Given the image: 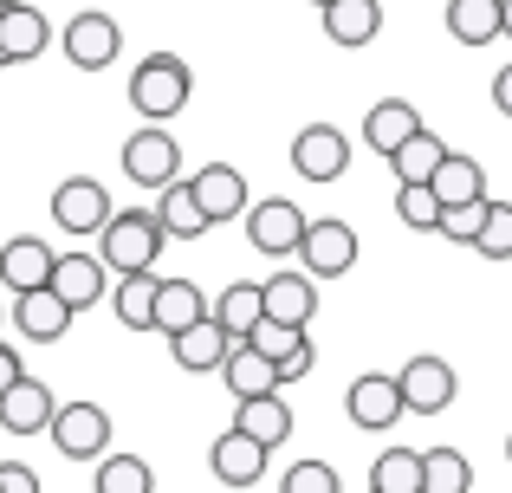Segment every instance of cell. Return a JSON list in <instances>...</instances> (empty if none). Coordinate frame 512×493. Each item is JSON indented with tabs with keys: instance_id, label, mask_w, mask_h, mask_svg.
<instances>
[{
	"instance_id": "cell-19",
	"label": "cell",
	"mask_w": 512,
	"mask_h": 493,
	"mask_svg": "<svg viewBox=\"0 0 512 493\" xmlns=\"http://www.w3.org/2000/svg\"><path fill=\"white\" fill-rule=\"evenodd\" d=\"M72 305L59 299V292H20V299H13V325H20V338H33V344H59L65 331H72Z\"/></svg>"
},
{
	"instance_id": "cell-27",
	"label": "cell",
	"mask_w": 512,
	"mask_h": 493,
	"mask_svg": "<svg viewBox=\"0 0 512 493\" xmlns=\"http://www.w3.org/2000/svg\"><path fill=\"white\" fill-rule=\"evenodd\" d=\"M428 189L441 195V208H474V202H487V169H480L474 156H448Z\"/></svg>"
},
{
	"instance_id": "cell-6",
	"label": "cell",
	"mask_w": 512,
	"mask_h": 493,
	"mask_svg": "<svg viewBox=\"0 0 512 493\" xmlns=\"http://www.w3.org/2000/svg\"><path fill=\"white\" fill-rule=\"evenodd\" d=\"M344 416L357 422L363 435L396 429V422L409 416V403H402V377H389V370H370V377H357V383L344 390Z\"/></svg>"
},
{
	"instance_id": "cell-23",
	"label": "cell",
	"mask_w": 512,
	"mask_h": 493,
	"mask_svg": "<svg viewBox=\"0 0 512 493\" xmlns=\"http://www.w3.org/2000/svg\"><path fill=\"white\" fill-rule=\"evenodd\" d=\"M448 33L461 46H493L506 39V0H448Z\"/></svg>"
},
{
	"instance_id": "cell-12",
	"label": "cell",
	"mask_w": 512,
	"mask_h": 493,
	"mask_svg": "<svg viewBox=\"0 0 512 493\" xmlns=\"http://www.w3.org/2000/svg\"><path fill=\"white\" fill-rule=\"evenodd\" d=\"M299 266L312 279H338L357 266V228L350 221H312V234H305V247H299Z\"/></svg>"
},
{
	"instance_id": "cell-10",
	"label": "cell",
	"mask_w": 512,
	"mask_h": 493,
	"mask_svg": "<svg viewBox=\"0 0 512 493\" xmlns=\"http://www.w3.org/2000/svg\"><path fill=\"white\" fill-rule=\"evenodd\" d=\"M188 189H195V202H201V215L221 228V221H247V176H240L234 163H201L195 176H188Z\"/></svg>"
},
{
	"instance_id": "cell-4",
	"label": "cell",
	"mask_w": 512,
	"mask_h": 493,
	"mask_svg": "<svg viewBox=\"0 0 512 493\" xmlns=\"http://www.w3.org/2000/svg\"><path fill=\"white\" fill-rule=\"evenodd\" d=\"M52 448H59L65 461H104L111 455V409L98 403H59V416H52Z\"/></svg>"
},
{
	"instance_id": "cell-3",
	"label": "cell",
	"mask_w": 512,
	"mask_h": 493,
	"mask_svg": "<svg viewBox=\"0 0 512 493\" xmlns=\"http://www.w3.org/2000/svg\"><path fill=\"white\" fill-rule=\"evenodd\" d=\"M305 234H312V215H305L299 202H286V195H266V202L247 208V241H253V253H266V260L299 253Z\"/></svg>"
},
{
	"instance_id": "cell-24",
	"label": "cell",
	"mask_w": 512,
	"mask_h": 493,
	"mask_svg": "<svg viewBox=\"0 0 512 493\" xmlns=\"http://www.w3.org/2000/svg\"><path fill=\"white\" fill-rule=\"evenodd\" d=\"M156 299H163V273H130L117 279L111 292V312L124 331H156Z\"/></svg>"
},
{
	"instance_id": "cell-29",
	"label": "cell",
	"mask_w": 512,
	"mask_h": 493,
	"mask_svg": "<svg viewBox=\"0 0 512 493\" xmlns=\"http://www.w3.org/2000/svg\"><path fill=\"white\" fill-rule=\"evenodd\" d=\"M234 429H247L253 442H266V448H279L292 435V409H286V396H260V403H234Z\"/></svg>"
},
{
	"instance_id": "cell-37",
	"label": "cell",
	"mask_w": 512,
	"mask_h": 493,
	"mask_svg": "<svg viewBox=\"0 0 512 493\" xmlns=\"http://www.w3.org/2000/svg\"><path fill=\"white\" fill-rule=\"evenodd\" d=\"M279 493H344V481H338L331 461H292V468L279 474Z\"/></svg>"
},
{
	"instance_id": "cell-38",
	"label": "cell",
	"mask_w": 512,
	"mask_h": 493,
	"mask_svg": "<svg viewBox=\"0 0 512 493\" xmlns=\"http://www.w3.org/2000/svg\"><path fill=\"white\" fill-rule=\"evenodd\" d=\"M487 260H512V202H493L487 208V228H480V247Z\"/></svg>"
},
{
	"instance_id": "cell-8",
	"label": "cell",
	"mask_w": 512,
	"mask_h": 493,
	"mask_svg": "<svg viewBox=\"0 0 512 493\" xmlns=\"http://www.w3.org/2000/svg\"><path fill=\"white\" fill-rule=\"evenodd\" d=\"M175 169H182V150H175V137H169L163 124L137 130V137L124 143V176L137 182V189H169Z\"/></svg>"
},
{
	"instance_id": "cell-21",
	"label": "cell",
	"mask_w": 512,
	"mask_h": 493,
	"mask_svg": "<svg viewBox=\"0 0 512 493\" xmlns=\"http://www.w3.org/2000/svg\"><path fill=\"white\" fill-rule=\"evenodd\" d=\"M221 383L234 390V403H260V396H279V364L260 357L253 344H234V357L221 364Z\"/></svg>"
},
{
	"instance_id": "cell-46",
	"label": "cell",
	"mask_w": 512,
	"mask_h": 493,
	"mask_svg": "<svg viewBox=\"0 0 512 493\" xmlns=\"http://www.w3.org/2000/svg\"><path fill=\"white\" fill-rule=\"evenodd\" d=\"M506 461H512V435H506Z\"/></svg>"
},
{
	"instance_id": "cell-41",
	"label": "cell",
	"mask_w": 512,
	"mask_h": 493,
	"mask_svg": "<svg viewBox=\"0 0 512 493\" xmlns=\"http://www.w3.org/2000/svg\"><path fill=\"white\" fill-rule=\"evenodd\" d=\"M20 383H26V364H20V351H13V344L0 338V396L20 390Z\"/></svg>"
},
{
	"instance_id": "cell-30",
	"label": "cell",
	"mask_w": 512,
	"mask_h": 493,
	"mask_svg": "<svg viewBox=\"0 0 512 493\" xmlns=\"http://www.w3.org/2000/svg\"><path fill=\"white\" fill-rule=\"evenodd\" d=\"M156 215H163V234H169V241H201V234L214 228V221L201 215V202H195V189H188V182H169Z\"/></svg>"
},
{
	"instance_id": "cell-14",
	"label": "cell",
	"mask_w": 512,
	"mask_h": 493,
	"mask_svg": "<svg viewBox=\"0 0 512 493\" xmlns=\"http://www.w3.org/2000/svg\"><path fill=\"white\" fill-rule=\"evenodd\" d=\"M396 377H402V403H409V416H441V409L454 403V390H461L441 357H409Z\"/></svg>"
},
{
	"instance_id": "cell-34",
	"label": "cell",
	"mask_w": 512,
	"mask_h": 493,
	"mask_svg": "<svg viewBox=\"0 0 512 493\" xmlns=\"http://www.w3.org/2000/svg\"><path fill=\"white\" fill-rule=\"evenodd\" d=\"M370 493H422V455L415 448H383L370 468Z\"/></svg>"
},
{
	"instance_id": "cell-35",
	"label": "cell",
	"mask_w": 512,
	"mask_h": 493,
	"mask_svg": "<svg viewBox=\"0 0 512 493\" xmlns=\"http://www.w3.org/2000/svg\"><path fill=\"white\" fill-rule=\"evenodd\" d=\"M396 215H402V228H422V234H441V195L428 189V182H396Z\"/></svg>"
},
{
	"instance_id": "cell-28",
	"label": "cell",
	"mask_w": 512,
	"mask_h": 493,
	"mask_svg": "<svg viewBox=\"0 0 512 493\" xmlns=\"http://www.w3.org/2000/svg\"><path fill=\"white\" fill-rule=\"evenodd\" d=\"M214 318H221V325L234 331L240 344H247V338H253V325L266 318V286H253V279H234V286L214 299Z\"/></svg>"
},
{
	"instance_id": "cell-18",
	"label": "cell",
	"mask_w": 512,
	"mask_h": 493,
	"mask_svg": "<svg viewBox=\"0 0 512 493\" xmlns=\"http://www.w3.org/2000/svg\"><path fill=\"white\" fill-rule=\"evenodd\" d=\"M422 130L428 124H422V111H415L409 98H376L370 111H363V143H370L376 156H396L402 143H415Z\"/></svg>"
},
{
	"instance_id": "cell-20",
	"label": "cell",
	"mask_w": 512,
	"mask_h": 493,
	"mask_svg": "<svg viewBox=\"0 0 512 493\" xmlns=\"http://www.w3.org/2000/svg\"><path fill=\"white\" fill-rule=\"evenodd\" d=\"M104 279H111V266L98 260V253H59V273H52V292H59L72 312H91V305L104 299Z\"/></svg>"
},
{
	"instance_id": "cell-44",
	"label": "cell",
	"mask_w": 512,
	"mask_h": 493,
	"mask_svg": "<svg viewBox=\"0 0 512 493\" xmlns=\"http://www.w3.org/2000/svg\"><path fill=\"white\" fill-rule=\"evenodd\" d=\"M506 39H512V0H506Z\"/></svg>"
},
{
	"instance_id": "cell-11",
	"label": "cell",
	"mask_w": 512,
	"mask_h": 493,
	"mask_svg": "<svg viewBox=\"0 0 512 493\" xmlns=\"http://www.w3.org/2000/svg\"><path fill=\"white\" fill-rule=\"evenodd\" d=\"M52 273H59V253H52L39 234H13L7 247H0V286L20 299V292H46Z\"/></svg>"
},
{
	"instance_id": "cell-33",
	"label": "cell",
	"mask_w": 512,
	"mask_h": 493,
	"mask_svg": "<svg viewBox=\"0 0 512 493\" xmlns=\"http://www.w3.org/2000/svg\"><path fill=\"white\" fill-rule=\"evenodd\" d=\"M91 493H156V474L143 455H104L91 474Z\"/></svg>"
},
{
	"instance_id": "cell-5",
	"label": "cell",
	"mask_w": 512,
	"mask_h": 493,
	"mask_svg": "<svg viewBox=\"0 0 512 493\" xmlns=\"http://www.w3.org/2000/svg\"><path fill=\"white\" fill-rule=\"evenodd\" d=\"M59 46H65V59H72L78 72H104V65H111L117 52H124V26H117L111 13L85 7V13H72V20H65Z\"/></svg>"
},
{
	"instance_id": "cell-13",
	"label": "cell",
	"mask_w": 512,
	"mask_h": 493,
	"mask_svg": "<svg viewBox=\"0 0 512 493\" xmlns=\"http://www.w3.org/2000/svg\"><path fill=\"white\" fill-rule=\"evenodd\" d=\"M266 455H273V448L253 442L247 429H221V435H214V448H208V468H214V481H221V487H253L266 474Z\"/></svg>"
},
{
	"instance_id": "cell-45",
	"label": "cell",
	"mask_w": 512,
	"mask_h": 493,
	"mask_svg": "<svg viewBox=\"0 0 512 493\" xmlns=\"http://www.w3.org/2000/svg\"><path fill=\"white\" fill-rule=\"evenodd\" d=\"M312 7H318V13H325V7H338V0H312Z\"/></svg>"
},
{
	"instance_id": "cell-1",
	"label": "cell",
	"mask_w": 512,
	"mask_h": 493,
	"mask_svg": "<svg viewBox=\"0 0 512 493\" xmlns=\"http://www.w3.org/2000/svg\"><path fill=\"white\" fill-rule=\"evenodd\" d=\"M163 215L156 208H117L111 215V228L98 234V260L111 266L117 279H130V273H156V260H163Z\"/></svg>"
},
{
	"instance_id": "cell-22",
	"label": "cell",
	"mask_w": 512,
	"mask_h": 493,
	"mask_svg": "<svg viewBox=\"0 0 512 493\" xmlns=\"http://www.w3.org/2000/svg\"><path fill=\"white\" fill-rule=\"evenodd\" d=\"M52 416H59V409H52V390L39 377H26L20 390L0 396V429L7 435H39V429H52Z\"/></svg>"
},
{
	"instance_id": "cell-31",
	"label": "cell",
	"mask_w": 512,
	"mask_h": 493,
	"mask_svg": "<svg viewBox=\"0 0 512 493\" xmlns=\"http://www.w3.org/2000/svg\"><path fill=\"white\" fill-rule=\"evenodd\" d=\"M422 493H474V461L461 448H422Z\"/></svg>"
},
{
	"instance_id": "cell-16",
	"label": "cell",
	"mask_w": 512,
	"mask_h": 493,
	"mask_svg": "<svg viewBox=\"0 0 512 493\" xmlns=\"http://www.w3.org/2000/svg\"><path fill=\"white\" fill-rule=\"evenodd\" d=\"M234 331L221 325V318H201L195 331H182V338H169V357H175V370H195V377H221V364L234 357Z\"/></svg>"
},
{
	"instance_id": "cell-17",
	"label": "cell",
	"mask_w": 512,
	"mask_h": 493,
	"mask_svg": "<svg viewBox=\"0 0 512 493\" xmlns=\"http://www.w3.org/2000/svg\"><path fill=\"white\" fill-rule=\"evenodd\" d=\"M266 318H279V325H292V331H312V318H318V279L305 273V266L273 273V279H266Z\"/></svg>"
},
{
	"instance_id": "cell-9",
	"label": "cell",
	"mask_w": 512,
	"mask_h": 493,
	"mask_svg": "<svg viewBox=\"0 0 512 493\" xmlns=\"http://www.w3.org/2000/svg\"><path fill=\"white\" fill-rule=\"evenodd\" d=\"M292 169H299L305 182H338L350 169V137L338 124H305L299 137H292Z\"/></svg>"
},
{
	"instance_id": "cell-48",
	"label": "cell",
	"mask_w": 512,
	"mask_h": 493,
	"mask_svg": "<svg viewBox=\"0 0 512 493\" xmlns=\"http://www.w3.org/2000/svg\"><path fill=\"white\" fill-rule=\"evenodd\" d=\"M0 65H7V59H0Z\"/></svg>"
},
{
	"instance_id": "cell-7",
	"label": "cell",
	"mask_w": 512,
	"mask_h": 493,
	"mask_svg": "<svg viewBox=\"0 0 512 493\" xmlns=\"http://www.w3.org/2000/svg\"><path fill=\"white\" fill-rule=\"evenodd\" d=\"M111 195H104V182L91 176H65L59 189H52V221H59L65 234H104L111 228Z\"/></svg>"
},
{
	"instance_id": "cell-15",
	"label": "cell",
	"mask_w": 512,
	"mask_h": 493,
	"mask_svg": "<svg viewBox=\"0 0 512 493\" xmlns=\"http://www.w3.org/2000/svg\"><path fill=\"white\" fill-rule=\"evenodd\" d=\"M52 46V20L26 0H0V59L7 65H26Z\"/></svg>"
},
{
	"instance_id": "cell-42",
	"label": "cell",
	"mask_w": 512,
	"mask_h": 493,
	"mask_svg": "<svg viewBox=\"0 0 512 493\" xmlns=\"http://www.w3.org/2000/svg\"><path fill=\"white\" fill-rule=\"evenodd\" d=\"M318 370V344H305L299 357H286V364H279V390H286V383H299V377H312Z\"/></svg>"
},
{
	"instance_id": "cell-26",
	"label": "cell",
	"mask_w": 512,
	"mask_h": 493,
	"mask_svg": "<svg viewBox=\"0 0 512 493\" xmlns=\"http://www.w3.org/2000/svg\"><path fill=\"white\" fill-rule=\"evenodd\" d=\"M376 33H383V0H338V7H325L331 46H370Z\"/></svg>"
},
{
	"instance_id": "cell-39",
	"label": "cell",
	"mask_w": 512,
	"mask_h": 493,
	"mask_svg": "<svg viewBox=\"0 0 512 493\" xmlns=\"http://www.w3.org/2000/svg\"><path fill=\"white\" fill-rule=\"evenodd\" d=\"M487 208H493V202H474V208H448V215H441V234H448L454 247H480V228H487Z\"/></svg>"
},
{
	"instance_id": "cell-40",
	"label": "cell",
	"mask_w": 512,
	"mask_h": 493,
	"mask_svg": "<svg viewBox=\"0 0 512 493\" xmlns=\"http://www.w3.org/2000/svg\"><path fill=\"white\" fill-rule=\"evenodd\" d=\"M0 493H39V474L26 461H0Z\"/></svg>"
},
{
	"instance_id": "cell-32",
	"label": "cell",
	"mask_w": 512,
	"mask_h": 493,
	"mask_svg": "<svg viewBox=\"0 0 512 493\" xmlns=\"http://www.w3.org/2000/svg\"><path fill=\"white\" fill-rule=\"evenodd\" d=\"M448 156H454L448 143H441L435 130H422V137H415V143H402V150L389 156V169H396V182H435Z\"/></svg>"
},
{
	"instance_id": "cell-2",
	"label": "cell",
	"mask_w": 512,
	"mask_h": 493,
	"mask_svg": "<svg viewBox=\"0 0 512 493\" xmlns=\"http://www.w3.org/2000/svg\"><path fill=\"white\" fill-rule=\"evenodd\" d=\"M188 91H195L188 59H175V52H150V59L130 72V111H143L150 124H169V117L188 104Z\"/></svg>"
},
{
	"instance_id": "cell-36",
	"label": "cell",
	"mask_w": 512,
	"mask_h": 493,
	"mask_svg": "<svg viewBox=\"0 0 512 493\" xmlns=\"http://www.w3.org/2000/svg\"><path fill=\"white\" fill-rule=\"evenodd\" d=\"M247 344H253L260 357H273V364H286V357H299L305 344H312V331H292V325H279V318H260Z\"/></svg>"
},
{
	"instance_id": "cell-25",
	"label": "cell",
	"mask_w": 512,
	"mask_h": 493,
	"mask_svg": "<svg viewBox=\"0 0 512 493\" xmlns=\"http://www.w3.org/2000/svg\"><path fill=\"white\" fill-rule=\"evenodd\" d=\"M201 318H214V312H208V299H201L195 279H163V299H156V331H163V338H182V331H195Z\"/></svg>"
},
{
	"instance_id": "cell-47",
	"label": "cell",
	"mask_w": 512,
	"mask_h": 493,
	"mask_svg": "<svg viewBox=\"0 0 512 493\" xmlns=\"http://www.w3.org/2000/svg\"><path fill=\"white\" fill-rule=\"evenodd\" d=\"M0 325H7V312H0Z\"/></svg>"
},
{
	"instance_id": "cell-43",
	"label": "cell",
	"mask_w": 512,
	"mask_h": 493,
	"mask_svg": "<svg viewBox=\"0 0 512 493\" xmlns=\"http://www.w3.org/2000/svg\"><path fill=\"white\" fill-rule=\"evenodd\" d=\"M493 104H500V111L512 117V65H506V72H500V78H493Z\"/></svg>"
}]
</instances>
